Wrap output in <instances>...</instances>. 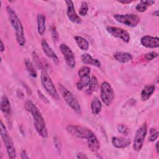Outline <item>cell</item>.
Segmentation results:
<instances>
[{"label":"cell","mask_w":159,"mask_h":159,"mask_svg":"<svg viewBox=\"0 0 159 159\" xmlns=\"http://www.w3.org/2000/svg\"><path fill=\"white\" fill-rule=\"evenodd\" d=\"M24 107L25 109L31 114L34 120V127L39 135L42 138H47L48 132L45 122L39 109L30 100H27L25 102Z\"/></svg>","instance_id":"cell-1"},{"label":"cell","mask_w":159,"mask_h":159,"mask_svg":"<svg viewBox=\"0 0 159 159\" xmlns=\"http://www.w3.org/2000/svg\"><path fill=\"white\" fill-rule=\"evenodd\" d=\"M6 10L9 22L15 31L16 41L20 46H24L25 43V38L22 22L12 7L7 6Z\"/></svg>","instance_id":"cell-2"},{"label":"cell","mask_w":159,"mask_h":159,"mask_svg":"<svg viewBox=\"0 0 159 159\" xmlns=\"http://www.w3.org/2000/svg\"><path fill=\"white\" fill-rule=\"evenodd\" d=\"M58 88L66 103L76 113L81 114V106L72 93L61 84H59Z\"/></svg>","instance_id":"cell-3"},{"label":"cell","mask_w":159,"mask_h":159,"mask_svg":"<svg viewBox=\"0 0 159 159\" xmlns=\"http://www.w3.org/2000/svg\"><path fill=\"white\" fill-rule=\"evenodd\" d=\"M1 129V136L2 137V141L4 143V145L6 148L7 155L10 158H16V151L14 145L13 141L9 135L5 125L3 124L2 121L1 120L0 124Z\"/></svg>","instance_id":"cell-4"},{"label":"cell","mask_w":159,"mask_h":159,"mask_svg":"<svg viewBox=\"0 0 159 159\" xmlns=\"http://www.w3.org/2000/svg\"><path fill=\"white\" fill-rule=\"evenodd\" d=\"M41 83L45 91L55 99H59V95L47 70H42L40 75Z\"/></svg>","instance_id":"cell-5"},{"label":"cell","mask_w":159,"mask_h":159,"mask_svg":"<svg viewBox=\"0 0 159 159\" xmlns=\"http://www.w3.org/2000/svg\"><path fill=\"white\" fill-rule=\"evenodd\" d=\"M100 93L102 102L106 106L111 105L114 99V92L108 82L104 81L102 83L100 87Z\"/></svg>","instance_id":"cell-6"},{"label":"cell","mask_w":159,"mask_h":159,"mask_svg":"<svg viewBox=\"0 0 159 159\" xmlns=\"http://www.w3.org/2000/svg\"><path fill=\"white\" fill-rule=\"evenodd\" d=\"M113 17L118 22L130 27L137 26L140 22V17L134 14H116Z\"/></svg>","instance_id":"cell-7"},{"label":"cell","mask_w":159,"mask_h":159,"mask_svg":"<svg viewBox=\"0 0 159 159\" xmlns=\"http://www.w3.org/2000/svg\"><path fill=\"white\" fill-rule=\"evenodd\" d=\"M147 132V125L144 123L136 131L133 143L134 150L136 152H139L143 144V141Z\"/></svg>","instance_id":"cell-8"},{"label":"cell","mask_w":159,"mask_h":159,"mask_svg":"<svg viewBox=\"0 0 159 159\" xmlns=\"http://www.w3.org/2000/svg\"><path fill=\"white\" fill-rule=\"evenodd\" d=\"M66 129L71 135L83 139H87L93 133L90 129L76 125H68L66 126Z\"/></svg>","instance_id":"cell-9"},{"label":"cell","mask_w":159,"mask_h":159,"mask_svg":"<svg viewBox=\"0 0 159 159\" xmlns=\"http://www.w3.org/2000/svg\"><path fill=\"white\" fill-rule=\"evenodd\" d=\"M60 50L67 65L71 68H74L76 65V61L71 49L66 44L61 43L60 45Z\"/></svg>","instance_id":"cell-10"},{"label":"cell","mask_w":159,"mask_h":159,"mask_svg":"<svg viewBox=\"0 0 159 159\" xmlns=\"http://www.w3.org/2000/svg\"><path fill=\"white\" fill-rule=\"evenodd\" d=\"M106 30L112 36L119 39L125 43H128L130 40V37L129 32L124 29L113 26H108L106 27Z\"/></svg>","instance_id":"cell-11"},{"label":"cell","mask_w":159,"mask_h":159,"mask_svg":"<svg viewBox=\"0 0 159 159\" xmlns=\"http://www.w3.org/2000/svg\"><path fill=\"white\" fill-rule=\"evenodd\" d=\"M0 107L8 124L11 125V106L8 98L6 96H2L1 99Z\"/></svg>","instance_id":"cell-12"},{"label":"cell","mask_w":159,"mask_h":159,"mask_svg":"<svg viewBox=\"0 0 159 159\" xmlns=\"http://www.w3.org/2000/svg\"><path fill=\"white\" fill-rule=\"evenodd\" d=\"M65 2L67 5L66 14L69 20L73 23H76V24L81 23V19L80 17L78 15H77L75 10V7H74L73 1L68 0V1H65Z\"/></svg>","instance_id":"cell-13"},{"label":"cell","mask_w":159,"mask_h":159,"mask_svg":"<svg viewBox=\"0 0 159 159\" xmlns=\"http://www.w3.org/2000/svg\"><path fill=\"white\" fill-rule=\"evenodd\" d=\"M140 43L147 48H158L159 47V39L158 37L144 35L140 39Z\"/></svg>","instance_id":"cell-14"},{"label":"cell","mask_w":159,"mask_h":159,"mask_svg":"<svg viewBox=\"0 0 159 159\" xmlns=\"http://www.w3.org/2000/svg\"><path fill=\"white\" fill-rule=\"evenodd\" d=\"M41 45H42V48L43 50V53L50 58H51L53 62L58 65L59 63V60L58 58L57 55V54L55 53V52L53 50V49L49 46L47 41L44 39H43L41 42Z\"/></svg>","instance_id":"cell-15"},{"label":"cell","mask_w":159,"mask_h":159,"mask_svg":"<svg viewBox=\"0 0 159 159\" xmlns=\"http://www.w3.org/2000/svg\"><path fill=\"white\" fill-rule=\"evenodd\" d=\"M111 142L113 146L117 148H124L128 147L131 142L130 139L121 137H114Z\"/></svg>","instance_id":"cell-16"},{"label":"cell","mask_w":159,"mask_h":159,"mask_svg":"<svg viewBox=\"0 0 159 159\" xmlns=\"http://www.w3.org/2000/svg\"><path fill=\"white\" fill-rule=\"evenodd\" d=\"M113 57L117 61L122 63L129 62L133 58L132 54L125 52H116L114 53Z\"/></svg>","instance_id":"cell-17"},{"label":"cell","mask_w":159,"mask_h":159,"mask_svg":"<svg viewBox=\"0 0 159 159\" xmlns=\"http://www.w3.org/2000/svg\"><path fill=\"white\" fill-rule=\"evenodd\" d=\"M86 140L88 146L91 151L93 152H96L99 150L100 148L99 142L98 141L96 136L93 132L89 136V137Z\"/></svg>","instance_id":"cell-18"},{"label":"cell","mask_w":159,"mask_h":159,"mask_svg":"<svg viewBox=\"0 0 159 159\" xmlns=\"http://www.w3.org/2000/svg\"><path fill=\"white\" fill-rule=\"evenodd\" d=\"M81 61L83 63L93 65L96 67L101 66V62L96 58L92 57L89 53H84L81 55Z\"/></svg>","instance_id":"cell-19"},{"label":"cell","mask_w":159,"mask_h":159,"mask_svg":"<svg viewBox=\"0 0 159 159\" xmlns=\"http://www.w3.org/2000/svg\"><path fill=\"white\" fill-rule=\"evenodd\" d=\"M155 89V86L153 84H148L144 86L141 92V99L142 101L148 100Z\"/></svg>","instance_id":"cell-20"},{"label":"cell","mask_w":159,"mask_h":159,"mask_svg":"<svg viewBox=\"0 0 159 159\" xmlns=\"http://www.w3.org/2000/svg\"><path fill=\"white\" fill-rule=\"evenodd\" d=\"M37 27L38 34L42 35L45 31V16L42 14H39L37 15Z\"/></svg>","instance_id":"cell-21"},{"label":"cell","mask_w":159,"mask_h":159,"mask_svg":"<svg viewBox=\"0 0 159 159\" xmlns=\"http://www.w3.org/2000/svg\"><path fill=\"white\" fill-rule=\"evenodd\" d=\"M155 1L152 0H142V1H140L139 4H138L136 6L135 9L137 11L143 12L146 11L147 8L149 6H151L152 5L155 4Z\"/></svg>","instance_id":"cell-22"},{"label":"cell","mask_w":159,"mask_h":159,"mask_svg":"<svg viewBox=\"0 0 159 159\" xmlns=\"http://www.w3.org/2000/svg\"><path fill=\"white\" fill-rule=\"evenodd\" d=\"M101 108H102L101 102L98 99V98H94L91 102V109L92 113L94 115L98 114L101 112Z\"/></svg>","instance_id":"cell-23"},{"label":"cell","mask_w":159,"mask_h":159,"mask_svg":"<svg viewBox=\"0 0 159 159\" xmlns=\"http://www.w3.org/2000/svg\"><path fill=\"white\" fill-rule=\"evenodd\" d=\"M74 39L78 45V47L82 50H87L89 48L88 42L81 36H75Z\"/></svg>","instance_id":"cell-24"},{"label":"cell","mask_w":159,"mask_h":159,"mask_svg":"<svg viewBox=\"0 0 159 159\" xmlns=\"http://www.w3.org/2000/svg\"><path fill=\"white\" fill-rule=\"evenodd\" d=\"M24 63H25L26 70L28 71L30 76H31L33 78H36L37 76V71L34 68L33 63L28 58L24 59Z\"/></svg>","instance_id":"cell-25"},{"label":"cell","mask_w":159,"mask_h":159,"mask_svg":"<svg viewBox=\"0 0 159 159\" xmlns=\"http://www.w3.org/2000/svg\"><path fill=\"white\" fill-rule=\"evenodd\" d=\"M91 78L89 76H86L83 78H80V80L76 83V86L78 90H82L83 88L89 86Z\"/></svg>","instance_id":"cell-26"},{"label":"cell","mask_w":159,"mask_h":159,"mask_svg":"<svg viewBox=\"0 0 159 159\" xmlns=\"http://www.w3.org/2000/svg\"><path fill=\"white\" fill-rule=\"evenodd\" d=\"M98 86L99 84H98V78L95 76H93L91 78L90 82L89 84V88L87 90L88 93L89 94H91L93 92L96 91L98 89Z\"/></svg>","instance_id":"cell-27"},{"label":"cell","mask_w":159,"mask_h":159,"mask_svg":"<svg viewBox=\"0 0 159 159\" xmlns=\"http://www.w3.org/2000/svg\"><path fill=\"white\" fill-rule=\"evenodd\" d=\"M90 72H91L90 68L88 66H84L79 69V70L78 71V74L80 78L84 77L86 76H88L89 75Z\"/></svg>","instance_id":"cell-28"},{"label":"cell","mask_w":159,"mask_h":159,"mask_svg":"<svg viewBox=\"0 0 159 159\" xmlns=\"http://www.w3.org/2000/svg\"><path fill=\"white\" fill-rule=\"evenodd\" d=\"M88 11V6L86 2L85 1H82L81 7L79 9V14L81 16H84L87 14Z\"/></svg>","instance_id":"cell-29"},{"label":"cell","mask_w":159,"mask_h":159,"mask_svg":"<svg viewBox=\"0 0 159 159\" xmlns=\"http://www.w3.org/2000/svg\"><path fill=\"white\" fill-rule=\"evenodd\" d=\"M150 136L148 137L149 142H154L158 137V132L155 128H151L150 129Z\"/></svg>","instance_id":"cell-30"},{"label":"cell","mask_w":159,"mask_h":159,"mask_svg":"<svg viewBox=\"0 0 159 159\" xmlns=\"http://www.w3.org/2000/svg\"><path fill=\"white\" fill-rule=\"evenodd\" d=\"M117 131L122 134L127 135L129 133L130 130L128 128V127H127L125 125L120 124V125H119L117 127Z\"/></svg>","instance_id":"cell-31"},{"label":"cell","mask_w":159,"mask_h":159,"mask_svg":"<svg viewBox=\"0 0 159 159\" xmlns=\"http://www.w3.org/2000/svg\"><path fill=\"white\" fill-rule=\"evenodd\" d=\"M158 57V53L155 52H151L147 53L144 56L145 59L147 61H151Z\"/></svg>","instance_id":"cell-32"},{"label":"cell","mask_w":159,"mask_h":159,"mask_svg":"<svg viewBox=\"0 0 159 159\" xmlns=\"http://www.w3.org/2000/svg\"><path fill=\"white\" fill-rule=\"evenodd\" d=\"M51 32H52V38L54 40V42H57L58 40V34L55 29V26H52L51 28Z\"/></svg>","instance_id":"cell-33"},{"label":"cell","mask_w":159,"mask_h":159,"mask_svg":"<svg viewBox=\"0 0 159 159\" xmlns=\"http://www.w3.org/2000/svg\"><path fill=\"white\" fill-rule=\"evenodd\" d=\"M37 94H38V96H39V98L43 102L45 103H49V100L48 99V98L40 91V90H38L37 91Z\"/></svg>","instance_id":"cell-34"},{"label":"cell","mask_w":159,"mask_h":159,"mask_svg":"<svg viewBox=\"0 0 159 159\" xmlns=\"http://www.w3.org/2000/svg\"><path fill=\"white\" fill-rule=\"evenodd\" d=\"M76 158H79V159H84V158H88V157L84 154V153H79L77 154L76 155Z\"/></svg>","instance_id":"cell-35"},{"label":"cell","mask_w":159,"mask_h":159,"mask_svg":"<svg viewBox=\"0 0 159 159\" xmlns=\"http://www.w3.org/2000/svg\"><path fill=\"white\" fill-rule=\"evenodd\" d=\"M20 157L22 159H27L29 158V157L27 156V155L26 154V152L24 150H22L21 151V153H20Z\"/></svg>","instance_id":"cell-36"},{"label":"cell","mask_w":159,"mask_h":159,"mask_svg":"<svg viewBox=\"0 0 159 159\" xmlns=\"http://www.w3.org/2000/svg\"><path fill=\"white\" fill-rule=\"evenodd\" d=\"M118 2H119V3H121V4H130V3H131V2H132V1H124V0H122V1H118Z\"/></svg>","instance_id":"cell-37"},{"label":"cell","mask_w":159,"mask_h":159,"mask_svg":"<svg viewBox=\"0 0 159 159\" xmlns=\"http://www.w3.org/2000/svg\"><path fill=\"white\" fill-rule=\"evenodd\" d=\"M5 50V48H4V43L2 42V40H1V52H4Z\"/></svg>","instance_id":"cell-38"},{"label":"cell","mask_w":159,"mask_h":159,"mask_svg":"<svg viewBox=\"0 0 159 159\" xmlns=\"http://www.w3.org/2000/svg\"><path fill=\"white\" fill-rule=\"evenodd\" d=\"M158 143L159 142H157L156 143V145H155V148H156V150H157V153H159V148H158Z\"/></svg>","instance_id":"cell-39"},{"label":"cell","mask_w":159,"mask_h":159,"mask_svg":"<svg viewBox=\"0 0 159 159\" xmlns=\"http://www.w3.org/2000/svg\"><path fill=\"white\" fill-rule=\"evenodd\" d=\"M153 16H155L158 17V11L157 10V11L153 12Z\"/></svg>","instance_id":"cell-40"}]
</instances>
